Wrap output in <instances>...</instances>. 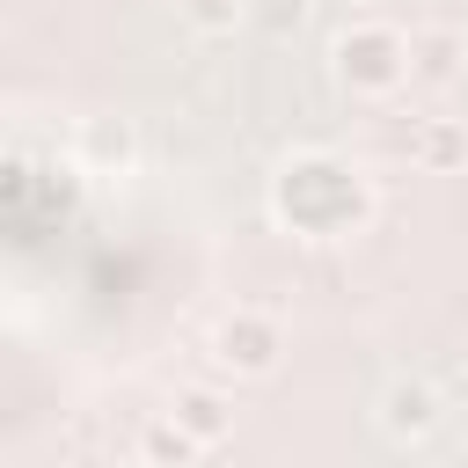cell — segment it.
Returning <instances> with one entry per match:
<instances>
[{"label": "cell", "mask_w": 468, "mask_h": 468, "mask_svg": "<svg viewBox=\"0 0 468 468\" xmlns=\"http://www.w3.org/2000/svg\"><path fill=\"white\" fill-rule=\"evenodd\" d=\"M263 205L285 234L300 241H344L373 219V183L336 154V146H292L271 183H263Z\"/></svg>", "instance_id": "cell-1"}, {"label": "cell", "mask_w": 468, "mask_h": 468, "mask_svg": "<svg viewBox=\"0 0 468 468\" xmlns=\"http://www.w3.org/2000/svg\"><path fill=\"white\" fill-rule=\"evenodd\" d=\"M329 66H336V80H344L351 95H395V88L410 80V29L358 15V22L336 29Z\"/></svg>", "instance_id": "cell-2"}, {"label": "cell", "mask_w": 468, "mask_h": 468, "mask_svg": "<svg viewBox=\"0 0 468 468\" xmlns=\"http://www.w3.org/2000/svg\"><path fill=\"white\" fill-rule=\"evenodd\" d=\"M278 351H285V329H278V314H263V307H227V314L212 322V366L234 373V380L278 373Z\"/></svg>", "instance_id": "cell-3"}, {"label": "cell", "mask_w": 468, "mask_h": 468, "mask_svg": "<svg viewBox=\"0 0 468 468\" xmlns=\"http://www.w3.org/2000/svg\"><path fill=\"white\" fill-rule=\"evenodd\" d=\"M461 66H468V29H461V22H417V29H410V80L453 88Z\"/></svg>", "instance_id": "cell-4"}, {"label": "cell", "mask_w": 468, "mask_h": 468, "mask_svg": "<svg viewBox=\"0 0 468 468\" xmlns=\"http://www.w3.org/2000/svg\"><path fill=\"white\" fill-rule=\"evenodd\" d=\"M373 417H380V431H388V439H424V431L439 424V395H431V380H417V373H395V380L380 388Z\"/></svg>", "instance_id": "cell-5"}, {"label": "cell", "mask_w": 468, "mask_h": 468, "mask_svg": "<svg viewBox=\"0 0 468 468\" xmlns=\"http://www.w3.org/2000/svg\"><path fill=\"white\" fill-rule=\"evenodd\" d=\"M161 417H176L197 446H219V439L234 431V395H219L212 380H183V388L168 395V410H161Z\"/></svg>", "instance_id": "cell-6"}, {"label": "cell", "mask_w": 468, "mask_h": 468, "mask_svg": "<svg viewBox=\"0 0 468 468\" xmlns=\"http://www.w3.org/2000/svg\"><path fill=\"white\" fill-rule=\"evenodd\" d=\"M132 161H139L132 117H88L80 124V168L88 176H132Z\"/></svg>", "instance_id": "cell-7"}, {"label": "cell", "mask_w": 468, "mask_h": 468, "mask_svg": "<svg viewBox=\"0 0 468 468\" xmlns=\"http://www.w3.org/2000/svg\"><path fill=\"white\" fill-rule=\"evenodd\" d=\"M410 154H417V168L446 176V168H461V161H468V124H461V117H424Z\"/></svg>", "instance_id": "cell-8"}, {"label": "cell", "mask_w": 468, "mask_h": 468, "mask_svg": "<svg viewBox=\"0 0 468 468\" xmlns=\"http://www.w3.org/2000/svg\"><path fill=\"white\" fill-rule=\"evenodd\" d=\"M139 453H146V461H161V468H190L205 446H197V439H190L176 417H154V424L139 431Z\"/></svg>", "instance_id": "cell-9"}, {"label": "cell", "mask_w": 468, "mask_h": 468, "mask_svg": "<svg viewBox=\"0 0 468 468\" xmlns=\"http://www.w3.org/2000/svg\"><path fill=\"white\" fill-rule=\"evenodd\" d=\"M176 15L190 29H205V37H227V29L249 22V0H176Z\"/></svg>", "instance_id": "cell-10"}, {"label": "cell", "mask_w": 468, "mask_h": 468, "mask_svg": "<svg viewBox=\"0 0 468 468\" xmlns=\"http://www.w3.org/2000/svg\"><path fill=\"white\" fill-rule=\"evenodd\" d=\"M132 468H161V461H146V453H139V461H132Z\"/></svg>", "instance_id": "cell-11"}, {"label": "cell", "mask_w": 468, "mask_h": 468, "mask_svg": "<svg viewBox=\"0 0 468 468\" xmlns=\"http://www.w3.org/2000/svg\"><path fill=\"white\" fill-rule=\"evenodd\" d=\"M351 7H373V0H351Z\"/></svg>", "instance_id": "cell-12"}]
</instances>
